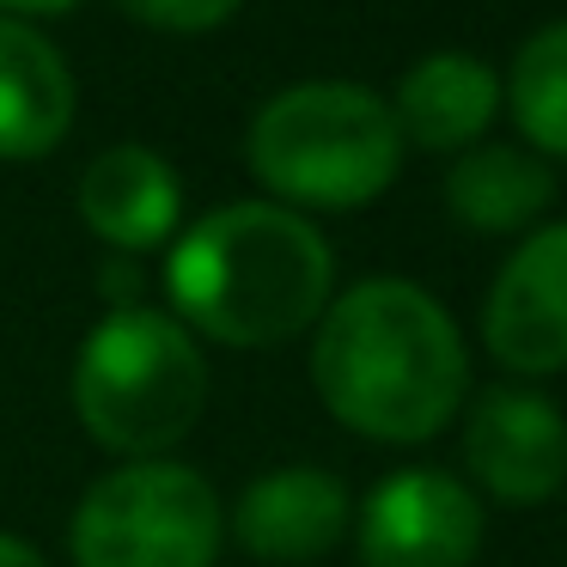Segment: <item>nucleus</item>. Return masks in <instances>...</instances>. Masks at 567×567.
<instances>
[{
    "label": "nucleus",
    "mask_w": 567,
    "mask_h": 567,
    "mask_svg": "<svg viewBox=\"0 0 567 567\" xmlns=\"http://www.w3.org/2000/svg\"><path fill=\"white\" fill-rule=\"evenodd\" d=\"M74 128V74L25 19H0V159H43Z\"/></svg>",
    "instance_id": "nucleus-10"
},
{
    "label": "nucleus",
    "mask_w": 567,
    "mask_h": 567,
    "mask_svg": "<svg viewBox=\"0 0 567 567\" xmlns=\"http://www.w3.org/2000/svg\"><path fill=\"white\" fill-rule=\"evenodd\" d=\"M403 128L391 104L348 80L275 92L250 123V172L287 208H367L396 184Z\"/></svg>",
    "instance_id": "nucleus-3"
},
{
    "label": "nucleus",
    "mask_w": 567,
    "mask_h": 567,
    "mask_svg": "<svg viewBox=\"0 0 567 567\" xmlns=\"http://www.w3.org/2000/svg\"><path fill=\"white\" fill-rule=\"evenodd\" d=\"M501 104L543 159H567V19L530 31L501 80Z\"/></svg>",
    "instance_id": "nucleus-14"
},
{
    "label": "nucleus",
    "mask_w": 567,
    "mask_h": 567,
    "mask_svg": "<svg viewBox=\"0 0 567 567\" xmlns=\"http://www.w3.org/2000/svg\"><path fill=\"white\" fill-rule=\"evenodd\" d=\"M494 111H501V74L457 50L421 55L391 99L403 141H415L427 153H470L482 141V128L494 123Z\"/></svg>",
    "instance_id": "nucleus-12"
},
{
    "label": "nucleus",
    "mask_w": 567,
    "mask_h": 567,
    "mask_svg": "<svg viewBox=\"0 0 567 567\" xmlns=\"http://www.w3.org/2000/svg\"><path fill=\"white\" fill-rule=\"evenodd\" d=\"M13 19H43V13H68V7H80V0H0Z\"/></svg>",
    "instance_id": "nucleus-17"
},
{
    "label": "nucleus",
    "mask_w": 567,
    "mask_h": 567,
    "mask_svg": "<svg viewBox=\"0 0 567 567\" xmlns=\"http://www.w3.org/2000/svg\"><path fill=\"white\" fill-rule=\"evenodd\" d=\"M348 518H354V506H348V488L330 470L287 464V470H275V476H262L245 488V501H238V513H233V530L257 561L293 567V561L330 555L336 543H342Z\"/></svg>",
    "instance_id": "nucleus-9"
},
{
    "label": "nucleus",
    "mask_w": 567,
    "mask_h": 567,
    "mask_svg": "<svg viewBox=\"0 0 567 567\" xmlns=\"http://www.w3.org/2000/svg\"><path fill=\"white\" fill-rule=\"evenodd\" d=\"M0 567H50V561H43L31 543H19V537H7V530H0Z\"/></svg>",
    "instance_id": "nucleus-16"
},
{
    "label": "nucleus",
    "mask_w": 567,
    "mask_h": 567,
    "mask_svg": "<svg viewBox=\"0 0 567 567\" xmlns=\"http://www.w3.org/2000/svg\"><path fill=\"white\" fill-rule=\"evenodd\" d=\"M74 409L104 452L128 464L159 457L208 409V360L172 311L123 306L80 348Z\"/></svg>",
    "instance_id": "nucleus-4"
},
{
    "label": "nucleus",
    "mask_w": 567,
    "mask_h": 567,
    "mask_svg": "<svg viewBox=\"0 0 567 567\" xmlns=\"http://www.w3.org/2000/svg\"><path fill=\"white\" fill-rule=\"evenodd\" d=\"M336 257L323 233L281 202H233L172 245L165 293L184 330L226 348H275L330 306Z\"/></svg>",
    "instance_id": "nucleus-2"
},
{
    "label": "nucleus",
    "mask_w": 567,
    "mask_h": 567,
    "mask_svg": "<svg viewBox=\"0 0 567 567\" xmlns=\"http://www.w3.org/2000/svg\"><path fill=\"white\" fill-rule=\"evenodd\" d=\"M482 342L525 379L567 367V220L525 233V245L501 262L482 306Z\"/></svg>",
    "instance_id": "nucleus-7"
},
{
    "label": "nucleus",
    "mask_w": 567,
    "mask_h": 567,
    "mask_svg": "<svg viewBox=\"0 0 567 567\" xmlns=\"http://www.w3.org/2000/svg\"><path fill=\"white\" fill-rule=\"evenodd\" d=\"M464 464L494 501L537 506L567 482V421L530 384H494L470 403Z\"/></svg>",
    "instance_id": "nucleus-8"
},
{
    "label": "nucleus",
    "mask_w": 567,
    "mask_h": 567,
    "mask_svg": "<svg viewBox=\"0 0 567 567\" xmlns=\"http://www.w3.org/2000/svg\"><path fill=\"white\" fill-rule=\"evenodd\" d=\"M220 537L226 513L214 482L172 457L99 476L68 525L74 567H214Z\"/></svg>",
    "instance_id": "nucleus-5"
},
{
    "label": "nucleus",
    "mask_w": 567,
    "mask_h": 567,
    "mask_svg": "<svg viewBox=\"0 0 567 567\" xmlns=\"http://www.w3.org/2000/svg\"><path fill=\"white\" fill-rule=\"evenodd\" d=\"M184 189L153 147H111L80 177V220L116 250H159L177 233Z\"/></svg>",
    "instance_id": "nucleus-11"
},
{
    "label": "nucleus",
    "mask_w": 567,
    "mask_h": 567,
    "mask_svg": "<svg viewBox=\"0 0 567 567\" xmlns=\"http://www.w3.org/2000/svg\"><path fill=\"white\" fill-rule=\"evenodd\" d=\"M311 384L342 427L384 445H421L464 403L470 354L427 287L379 275L323 306Z\"/></svg>",
    "instance_id": "nucleus-1"
},
{
    "label": "nucleus",
    "mask_w": 567,
    "mask_h": 567,
    "mask_svg": "<svg viewBox=\"0 0 567 567\" xmlns=\"http://www.w3.org/2000/svg\"><path fill=\"white\" fill-rule=\"evenodd\" d=\"M135 25L147 31H172V38H202V31H220L226 19L245 7V0H116Z\"/></svg>",
    "instance_id": "nucleus-15"
},
{
    "label": "nucleus",
    "mask_w": 567,
    "mask_h": 567,
    "mask_svg": "<svg viewBox=\"0 0 567 567\" xmlns=\"http://www.w3.org/2000/svg\"><path fill=\"white\" fill-rule=\"evenodd\" d=\"M482 549V501L445 470H396L360 506L367 567H470Z\"/></svg>",
    "instance_id": "nucleus-6"
},
{
    "label": "nucleus",
    "mask_w": 567,
    "mask_h": 567,
    "mask_svg": "<svg viewBox=\"0 0 567 567\" xmlns=\"http://www.w3.org/2000/svg\"><path fill=\"white\" fill-rule=\"evenodd\" d=\"M555 202V172L525 147H470L445 177V208L470 233H530Z\"/></svg>",
    "instance_id": "nucleus-13"
}]
</instances>
